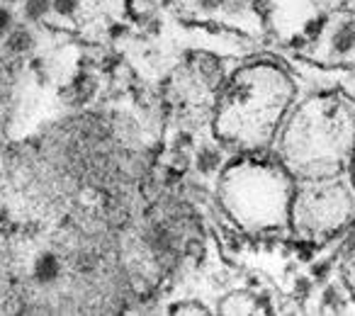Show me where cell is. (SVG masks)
<instances>
[{"instance_id":"1","label":"cell","mask_w":355,"mask_h":316,"mask_svg":"<svg viewBox=\"0 0 355 316\" xmlns=\"http://www.w3.org/2000/svg\"><path fill=\"white\" fill-rule=\"evenodd\" d=\"M297 88L275 61H251L229 78L214 115V134L238 153H266L295 105Z\"/></svg>"},{"instance_id":"2","label":"cell","mask_w":355,"mask_h":316,"mask_svg":"<svg viewBox=\"0 0 355 316\" xmlns=\"http://www.w3.org/2000/svg\"><path fill=\"white\" fill-rule=\"evenodd\" d=\"M272 146L297 180L341 175L355 151V110L341 95H311L292 105Z\"/></svg>"},{"instance_id":"3","label":"cell","mask_w":355,"mask_h":316,"mask_svg":"<svg viewBox=\"0 0 355 316\" xmlns=\"http://www.w3.org/2000/svg\"><path fill=\"white\" fill-rule=\"evenodd\" d=\"M295 187L297 178L277 156L238 153L219 175L217 197L238 229L261 233L290 226Z\"/></svg>"},{"instance_id":"4","label":"cell","mask_w":355,"mask_h":316,"mask_svg":"<svg viewBox=\"0 0 355 316\" xmlns=\"http://www.w3.org/2000/svg\"><path fill=\"white\" fill-rule=\"evenodd\" d=\"M355 222V187L341 175L297 180L290 229L299 241L321 243Z\"/></svg>"},{"instance_id":"5","label":"cell","mask_w":355,"mask_h":316,"mask_svg":"<svg viewBox=\"0 0 355 316\" xmlns=\"http://www.w3.org/2000/svg\"><path fill=\"white\" fill-rule=\"evenodd\" d=\"M219 312L222 314H263L266 309L261 307V299L256 297V294H251V292H246V289H236V292H231V294H226L224 299H222V307H219Z\"/></svg>"},{"instance_id":"6","label":"cell","mask_w":355,"mask_h":316,"mask_svg":"<svg viewBox=\"0 0 355 316\" xmlns=\"http://www.w3.org/2000/svg\"><path fill=\"white\" fill-rule=\"evenodd\" d=\"M341 275H343V285L348 287L351 297L355 299V241L348 246V251H346V256H343Z\"/></svg>"},{"instance_id":"7","label":"cell","mask_w":355,"mask_h":316,"mask_svg":"<svg viewBox=\"0 0 355 316\" xmlns=\"http://www.w3.org/2000/svg\"><path fill=\"white\" fill-rule=\"evenodd\" d=\"M32 46V34L27 29H15L10 37H7V49L12 54H22Z\"/></svg>"},{"instance_id":"8","label":"cell","mask_w":355,"mask_h":316,"mask_svg":"<svg viewBox=\"0 0 355 316\" xmlns=\"http://www.w3.org/2000/svg\"><path fill=\"white\" fill-rule=\"evenodd\" d=\"M59 275V263L54 256H42V258L37 260V277L39 280H44V282H49V280H54Z\"/></svg>"},{"instance_id":"9","label":"cell","mask_w":355,"mask_h":316,"mask_svg":"<svg viewBox=\"0 0 355 316\" xmlns=\"http://www.w3.org/2000/svg\"><path fill=\"white\" fill-rule=\"evenodd\" d=\"M49 12V0H27L25 2V15L30 20H39Z\"/></svg>"},{"instance_id":"10","label":"cell","mask_w":355,"mask_h":316,"mask_svg":"<svg viewBox=\"0 0 355 316\" xmlns=\"http://www.w3.org/2000/svg\"><path fill=\"white\" fill-rule=\"evenodd\" d=\"M10 22H12V15H10L5 7H0V34L10 27Z\"/></svg>"},{"instance_id":"11","label":"cell","mask_w":355,"mask_h":316,"mask_svg":"<svg viewBox=\"0 0 355 316\" xmlns=\"http://www.w3.org/2000/svg\"><path fill=\"white\" fill-rule=\"evenodd\" d=\"M76 5V0H56V10L59 12H71Z\"/></svg>"},{"instance_id":"12","label":"cell","mask_w":355,"mask_h":316,"mask_svg":"<svg viewBox=\"0 0 355 316\" xmlns=\"http://www.w3.org/2000/svg\"><path fill=\"white\" fill-rule=\"evenodd\" d=\"M348 180L353 182V187H355V151H353V156H351V163H348Z\"/></svg>"},{"instance_id":"13","label":"cell","mask_w":355,"mask_h":316,"mask_svg":"<svg viewBox=\"0 0 355 316\" xmlns=\"http://www.w3.org/2000/svg\"><path fill=\"white\" fill-rule=\"evenodd\" d=\"M7 2H12V0H7Z\"/></svg>"}]
</instances>
